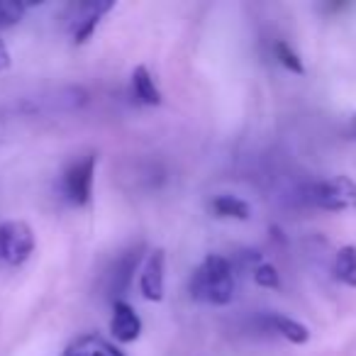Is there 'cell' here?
<instances>
[{
  "label": "cell",
  "mask_w": 356,
  "mask_h": 356,
  "mask_svg": "<svg viewBox=\"0 0 356 356\" xmlns=\"http://www.w3.org/2000/svg\"><path fill=\"white\" fill-rule=\"evenodd\" d=\"M188 293L193 300L208 305H227L234 298L232 264L220 254H208L188 281Z\"/></svg>",
  "instance_id": "1"
},
{
  "label": "cell",
  "mask_w": 356,
  "mask_h": 356,
  "mask_svg": "<svg viewBox=\"0 0 356 356\" xmlns=\"http://www.w3.org/2000/svg\"><path fill=\"white\" fill-rule=\"evenodd\" d=\"M95 163H98V154L88 152L83 156H76L74 161L66 166L64 178H61V188L71 205L76 208H86L93 198V178H95Z\"/></svg>",
  "instance_id": "2"
},
{
  "label": "cell",
  "mask_w": 356,
  "mask_h": 356,
  "mask_svg": "<svg viewBox=\"0 0 356 356\" xmlns=\"http://www.w3.org/2000/svg\"><path fill=\"white\" fill-rule=\"evenodd\" d=\"M307 200L315 208L341 213V210L356 208V184L349 176H332L325 181H317L307 188Z\"/></svg>",
  "instance_id": "3"
},
{
  "label": "cell",
  "mask_w": 356,
  "mask_h": 356,
  "mask_svg": "<svg viewBox=\"0 0 356 356\" xmlns=\"http://www.w3.org/2000/svg\"><path fill=\"white\" fill-rule=\"evenodd\" d=\"M35 252V232L22 220L0 225V259L10 266H22Z\"/></svg>",
  "instance_id": "4"
},
{
  "label": "cell",
  "mask_w": 356,
  "mask_h": 356,
  "mask_svg": "<svg viewBox=\"0 0 356 356\" xmlns=\"http://www.w3.org/2000/svg\"><path fill=\"white\" fill-rule=\"evenodd\" d=\"M163 271H166V254H163V249L149 252L147 261L142 266V273H139V291H142L144 300H163Z\"/></svg>",
  "instance_id": "5"
},
{
  "label": "cell",
  "mask_w": 356,
  "mask_h": 356,
  "mask_svg": "<svg viewBox=\"0 0 356 356\" xmlns=\"http://www.w3.org/2000/svg\"><path fill=\"white\" fill-rule=\"evenodd\" d=\"M144 259V244L129 247L127 252H122L115 261V268L110 273V293L115 296V300H122V296L127 293L129 283H132V273L137 271V266Z\"/></svg>",
  "instance_id": "6"
},
{
  "label": "cell",
  "mask_w": 356,
  "mask_h": 356,
  "mask_svg": "<svg viewBox=\"0 0 356 356\" xmlns=\"http://www.w3.org/2000/svg\"><path fill=\"white\" fill-rule=\"evenodd\" d=\"M110 332L120 344H132L142 334V320L134 312V307L124 300L113 302V320H110Z\"/></svg>",
  "instance_id": "7"
},
{
  "label": "cell",
  "mask_w": 356,
  "mask_h": 356,
  "mask_svg": "<svg viewBox=\"0 0 356 356\" xmlns=\"http://www.w3.org/2000/svg\"><path fill=\"white\" fill-rule=\"evenodd\" d=\"M113 8H115L113 0H105V3H86V6H81V15H79V20L74 22V30H71L74 44H86V42L95 35L103 15L113 10Z\"/></svg>",
  "instance_id": "8"
},
{
  "label": "cell",
  "mask_w": 356,
  "mask_h": 356,
  "mask_svg": "<svg viewBox=\"0 0 356 356\" xmlns=\"http://www.w3.org/2000/svg\"><path fill=\"white\" fill-rule=\"evenodd\" d=\"M61 356H124L113 341L100 334H81L66 344Z\"/></svg>",
  "instance_id": "9"
},
{
  "label": "cell",
  "mask_w": 356,
  "mask_h": 356,
  "mask_svg": "<svg viewBox=\"0 0 356 356\" xmlns=\"http://www.w3.org/2000/svg\"><path fill=\"white\" fill-rule=\"evenodd\" d=\"M129 86H132V95L139 105H147V108L161 105V90H159L156 81L149 74L147 66H137V69L132 71Z\"/></svg>",
  "instance_id": "10"
},
{
  "label": "cell",
  "mask_w": 356,
  "mask_h": 356,
  "mask_svg": "<svg viewBox=\"0 0 356 356\" xmlns=\"http://www.w3.org/2000/svg\"><path fill=\"white\" fill-rule=\"evenodd\" d=\"M266 325L271 327L276 334H281L283 339L291 341V344H307V341H310V330H307L302 322L293 320V317L271 312V315H266Z\"/></svg>",
  "instance_id": "11"
},
{
  "label": "cell",
  "mask_w": 356,
  "mask_h": 356,
  "mask_svg": "<svg viewBox=\"0 0 356 356\" xmlns=\"http://www.w3.org/2000/svg\"><path fill=\"white\" fill-rule=\"evenodd\" d=\"M213 213L215 218L220 220H239V222H247L249 218H252V205L247 203V200L237 198V195H218V198L213 200Z\"/></svg>",
  "instance_id": "12"
},
{
  "label": "cell",
  "mask_w": 356,
  "mask_h": 356,
  "mask_svg": "<svg viewBox=\"0 0 356 356\" xmlns=\"http://www.w3.org/2000/svg\"><path fill=\"white\" fill-rule=\"evenodd\" d=\"M334 278L339 283L349 288H356V247L354 244H346L337 252L334 257Z\"/></svg>",
  "instance_id": "13"
},
{
  "label": "cell",
  "mask_w": 356,
  "mask_h": 356,
  "mask_svg": "<svg viewBox=\"0 0 356 356\" xmlns=\"http://www.w3.org/2000/svg\"><path fill=\"white\" fill-rule=\"evenodd\" d=\"M273 54H276L278 64L283 66V69H288L291 74H298V76H305V64H302L300 54H298L296 49H293L288 42L278 40L276 44H273Z\"/></svg>",
  "instance_id": "14"
},
{
  "label": "cell",
  "mask_w": 356,
  "mask_h": 356,
  "mask_svg": "<svg viewBox=\"0 0 356 356\" xmlns=\"http://www.w3.org/2000/svg\"><path fill=\"white\" fill-rule=\"evenodd\" d=\"M27 8L30 6H25L20 0H0V30L15 27L25 17Z\"/></svg>",
  "instance_id": "15"
},
{
  "label": "cell",
  "mask_w": 356,
  "mask_h": 356,
  "mask_svg": "<svg viewBox=\"0 0 356 356\" xmlns=\"http://www.w3.org/2000/svg\"><path fill=\"white\" fill-rule=\"evenodd\" d=\"M254 283L261 288H268V291H276L281 288V273L273 264H259L254 268Z\"/></svg>",
  "instance_id": "16"
},
{
  "label": "cell",
  "mask_w": 356,
  "mask_h": 356,
  "mask_svg": "<svg viewBox=\"0 0 356 356\" xmlns=\"http://www.w3.org/2000/svg\"><path fill=\"white\" fill-rule=\"evenodd\" d=\"M10 66V51H8L6 42L0 40V71H6Z\"/></svg>",
  "instance_id": "17"
},
{
  "label": "cell",
  "mask_w": 356,
  "mask_h": 356,
  "mask_svg": "<svg viewBox=\"0 0 356 356\" xmlns=\"http://www.w3.org/2000/svg\"><path fill=\"white\" fill-rule=\"evenodd\" d=\"M349 132H351V137L356 139V115H351V120H349Z\"/></svg>",
  "instance_id": "18"
}]
</instances>
